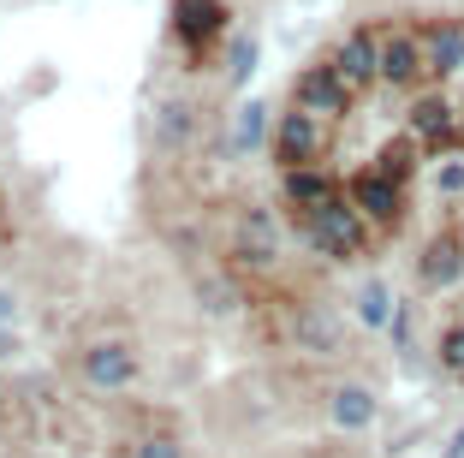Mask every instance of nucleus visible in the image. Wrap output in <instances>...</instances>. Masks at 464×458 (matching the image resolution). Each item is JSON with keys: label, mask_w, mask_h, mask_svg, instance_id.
Segmentation results:
<instances>
[{"label": "nucleus", "mask_w": 464, "mask_h": 458, "mask_svg": "<svg viewBox=\"0 0 464 458\" xmlns=\"http://www.w3.org/2000/svg\"><path fill=\"white\" fill-rule=\"evenodd\" d=\"M423 83H429V48H423V30H382V83H375V90L417 95Z\"/></svg>", "instance_id": "nucleus-1"}, {"label": "nucleus", "mask_w": 464, "mask_h": 458, "mask_svg": "<svg viewBox=\"0 0 464 458\" xmlns=\"http://www.w3.org/2000/svg\"><path fill=\"white\" fill-rule=\"evenodd\" d=\"M405 132L417 137L429 155H440V149H459L464 143V113L452 108L447 95L417 90V95H411V108H405Z\"/></svg>", "instance_id": "nucleus-2"}, {"label": "nucleus", "mask_w": 464, "mask_h": 458, "mask_svg": "<svg viewBox=\"0 0 464 458\" xmlns=\"http://www.w3.org/2000/svg\"><path fill=\"white\" fill-rule=\"evenodd\" d=\"M423 161H429V149L417 143L411 132H399V137H387V143H382V149H375V155L363 161V173H375V179H387V185H399V190H405L411 179L423 173Z\"/></svg>", "instance_id": "nucleus-3"}, {"label": "nucleus", "mask_w": 464, "mask_h": 458, "mask_svg": "<svg viewBox=\"0 0 464 458\" xmlns=\"http://www.w3.org/2000/svg\"><path fill=\"white\" fill-rule=\"evenodd\" d=\"M423 48H429V78H435V83L464 78V18L429 24V30H423Z\"/></svg>", "instance_id": "nucleus-4"}, {"label": "nucleus", "mask_w": 464, "mask_h": 458, "mask_svg": "<svg viewBox=\"0 0 464 458\" xmlns=\"http://www.w3.org/2000/svg\"><path fill=\"white\" fill-rule=\"evenodd\" d=\"M417 274H423V286L447 292V286L464 274V239H459V232H447V239H435V244H429L423 257H417Z\"/></svg>", "instance_id": "nucleus-5"}, {"label": "nucleus", "mask_w": 464, "mask_h": 458, "mask_svg": "<svg viewBox=\"0 0 464 458\" xmlns=\"http://www.w3.org/2000/svg\"><path fill=\"white\" fill-rule=\"evenodd\" d=\"M440 364H447L452 375H464V327H452V334L440 339Z\"/></svg>", "instance_id": "nucleus-6"}, {"label": "nucleus", "mask_w": 464, "mask_h": 458, "mask_svg": "<svg viewBox=\"0 0 464 458\" xmlns=\"http://www.w3.org/2000/svg\"><path fill=\"white\" fill-rule=\"evenodd\" d=\"M435 190H440V197H464V161H447V167H440V173H435Z\"/></svg>", "instance_id": "nucleus-7"}, {"label": "nucleus", "mask_w": 464, "mask_h": 458, "mask_svg": "<svg viewBox=\"0 0 464 458\" xmlns=\"http://www.w3.org/2000/svg\"><path fill=\"white\" fill-rule=\"evenodd\" d=\"M357 304H363V322H387V292H382V286H363Z\"/></svg>", "instance_id": "nucleus-8"}, {"label": "nucleus", "mask_w": 464, "mask_h": 458, "mask_svg": "<svg viewBox=\"0 0 464 458\" xmlns=\"http://www.w3.org/2000/svg\"><path fill=\"white\" fill-rule=\"evenodd\" d=\"M340 417L345 423H363L369 417V399H363V393H345V399H340Z\"/></svg>", "instance_id": "nucleus-9"}, {"label": "nucleus", "mask_w": 464, "mask_h": 458, "mask_svg": "<svg viewBox=\"0 0 464 458\" xmlns=\"http://www.w3.org/2000/svg\"><path fill=\"white\" fill-rule=\"evenodd\" d=\"M459 239H464V232H459Z\"/></svg>", "instance_id": "nucleus-10"}]
</instances>
